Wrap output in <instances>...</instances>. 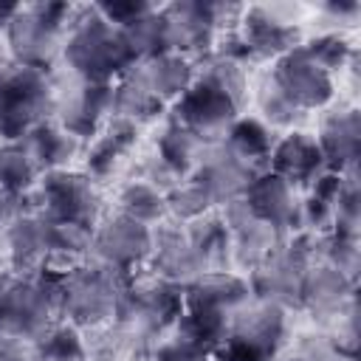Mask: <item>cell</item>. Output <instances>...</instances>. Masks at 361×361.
<instances>
[{
    "mask_svg": "<svg viewBox=\"0 0 361 361\" xmlns=\"http://www.w3.org/2000/svg\"><path fill=\"white\" fill-rule=\"evenodd\" d=\"M149 245H152L149 226H144L121 212H113V214H102V220L93 228L90 259L133 276L138 268L147 265Z\"/></svg>",
    "mask_w": 361,
    "mask_h": 361,
    "instance_id": "12",
    "label": "cell"
},
{
    "mask_svg": "<svg viewBox=\"0 0 361 361\" xmlns=\"http://www.w3.org/2000/svg\"><path fill=\"white\" fill-rule=\"evenodd\" d=\"M28 212H37V200L34 192L31 195H11L0 189V237H6V231Z\"/></svg>",
    "mask_w": 361,
    "mask_h": 361,
    "instance_id": "47",
    "label": "cell"
},
{
    "mask_svg": "<svg viewBox=\"0 0 361 361\" xmlns=\"http://www.w3.org/2000/svg\"><path fill=\"white\" fill-rule=\"evenodd\" d=\"M149 358L152 361H214V355H209V353H203V350H197V347H192V344H186V341H180L175 336L161 341L152 350Z\"/></svg>",
    "mask_w": 361,
    "mask_h": 361,
    "instance_id": "48",
    "label": "cell"
},
{
    "mask_svg": "<svg viewBox=\"0 0 361 361\" xmlns=\"http://www.w3.org/2000/svg\"><path fill=\"white\" fill-rule=\"evenodd\" d=\"M93 248V228L76 226V223H56L51 220V254H48V271H71L76 265H85L90 259Z\"/></svg>",
    "mask_w": 361,
    "mask_h": 361,
    "instance_id": "35",
    "label": "cell"
},
{
    "mask_svg": "<svg viewBox=\"0 0 361 361\" xmlns=\"http://www.w3.org/2000/svg\"><path fill=\"white\" fill-rule=\"evenodd\" d=\"M192 175L209 189V195L214 197V206L220 209L231 200H240L259 172L254 166H248L245 161H240L223 141H209L206 152Z\"/></svg>",
    "mask_w": 361,
    "mask_h": 361,
    "instance_id": "18",
    "label": "cell"
},
{
    "mask_svg": "<svg viewBox=\"0 0 361 361\" xmlns=\"http://www.w3.org/2000/svg\"><path fill=\"white\" fill-rule=\"evenodd\" d=\"M6 248H8V265L11 274H39L48 268L51 254V217L42 212L23 214L8 231H6Z\"/></svg>",
    "mask_w": 361,
    "mask_h": 361,
    "instance_id": "25",
    "label": "cell"
},
{
    "mask_svg": "<svg viewBox=\"0 0 361 361\" xmlns=\"http://www.w3.org/2000/svg\"><path fill=\"white\" fill-rule=\"evenodd\" d=\"M62 62L71 76L85 82H116L138 59L133 56L118 25L102 17L93 6H73L68 37L62 45Z\"/></svg>",
    "mask_w": 361,
    "mask_h": 361,
    "instance_id": "1",
    "label": "cell"
},
{
    "mask_svg": "<svg viewBox=\"0 0 361 361\" xmlns=\"http://www.w3.org/2000/svg\"><path fill=\"white\" fill-rule=\"evenodd\" d=\"M305 45V51L333 76V73H338V71H344L347 65H350V59L355 56V48H353V42L344 37V34H338V31H319L316 37H310L307 42H302Z\"/></svg>",
    "mask_w": 361,
    "mask_h": 361,
    "instance_id": "44",
    "label": "cell"
},
{
    "mask_svg": "<svg viewBox=\"0 0 361 361\" xmlns=\"http://www.w3.org/2000/svg\"><path fill=\"white\" fill-rule=\"evenodd\" d=\"M164 107L166 104L144 85L135 65L113 82V116L116 118H124L135 127H144V124H152L155 118H161Z\"/></svg>",
    "mask_w": 361,
    "mask_h": 361,
    "instance_id": "29",
    "label": "cell"
},
{
    "mask_svg": "<svg viewBox=\"0 0 361 361\" xmlns=\"http://www.w3.org/2000/svg\"><path fill=\"white\" fill-rule=\"evenodd\" d=\"M240 161H245L248 166H254L257 172L268 169V158L271 149L276 144V133L254 116H237V121L226 130V135L220 138Z\"/></svg>",
    "mask_w": 361,
    "mask_h": 361,
    "instance_id": "31",
    "label": "cell"
},
{
    "mask_svg": "<svg viewBox=\"0 0 361 361\" xmlns=\"http://www.w3.org/2000/svg\"><path fill=\"white\" fill-rule=\"evenodd\" d=\"M85 344H87V361H144L155 350L152 347L155 341L138 336L135 330L118 322L90 330V338H85Z\"/></svg>",
    "mask_w": 361,
    "mask_h": 361,
    "instance_id": "30",
    "label": "cell"
},
{
    "mask_svg": "<svg viewBox=\"0 0 361 361\" xmlns=\"http://www.w3.org/2000/svg\"><path fill=\"white\" fill-rule=\"evenodd\" d=\"M161 14L166 23L169 51L197 59L214 48L220 28L214 23L212 0H175L161 6Z\"/></svg>",
    "mask_w": 361,
    "mask_h": 361,
    "instance_id": "16",
    "label": "cell"
},
{
    "mask_svg": "<svg viewBox=\"0 0 361 361\" xmlns=\"http://www.w3.org/2000/svg\"><path fill=\"white\" fill-rule=\"evenodd\" d=\"M138 133L141 127L124 121V118H110L87 144H85V175H90L99 186L113 180L121 166L127 164V158L133 155L135 144H138Z\"/></svg>",
    "mask_w": 361,
    "mask_h": 361,
    "instance_id": "21",
    "label": "cell"
},
{
    "mask_svg": "<svg viewBox=\"0 0 361 361\" xmlns=\"http://www.w3.org/2000/svg\"><path fill=\"white\" fill-rule=\"evenodd\" d=\"M37 212L56 223H76L96 228L104 214L102 186L82 169H56L45 172L34 189Z\"/></svg>",
    "mask_w": 361,
    "mask_h": 361,
    "instance_id": "9",
    "label": "cell"
},
{
    "mask_svg": "<svg viewBox=\"0 0 361 361\" xmlns=\"http://www.w3.org/2000/svg\"><path fill=\"white\" fill-rule=\"evenodd\" d=\"M56 79L51 71L8 59L0 68V141H20L39 121L54 118Z\"/></svg>",
    "mask_w": 361,
    "mask_h": 361,
    "instance_id": "4",
    "label": "cell"
},
{
    "mask_svg": "<svg viewBox=\"0 0 361 361\" xmlns=\"http://www.w3.org/2000/svg\"><path fill=\"white\" fill-rule=\"evenodd\" d=\"M127 279V274L96 259L59 274V319L79 330L110 324Z\"/></svg>",
    "mask_w": 361,
    "mask_h": 361,
    "instance_id": "2",
    "label": "cell"
},
{
    "mask_svg": "<svg viewBox=\"0 0 361 361\" xmlns=\"http://www.w3.org/2000/svg\"><path fill=\"white\" fill-rule=\"evenodd\" d=\"M34 361H87V344L79 327L68 322H54L34 341Z\"/></svg>",
    "mask_w": 361,
    "mask_h": 361,
    "instance_id": "39",
    "label": "cell"
},
{
    "mask_svg": "<svg viewBox=\"0 0 361 361\" xmlns=\"http://www.w3.org/2000/svg\"><path fill=\"white\" fill-rule=\"evenodd\" d=\"M353 302H355L353 279H347L344 274H338L336 268H330L324 262L310 265V271L305 274V282H302V296H299L302 310H307L313 319L330 324Z\"/></svg>",
    "mask_w": 361,
    "mask_h": 361,
    "instance_id": "23",
    "label": "cell"
},
{
    "mask_svg": "<svg viewBox=\"0 0 361 361\" xmlns=\"http://www.w3.org/2000/svg\"><path fill=\"white\" fill-rule=\"evenodd\" d=\"M0 361H34V341L0 336Z\"/></svg>",
    "mask_w": 361,
    "mask_h": 361,
    "instance_id": "49",
    "label": "cell"
},
{
    "mask_svg": "<svg viewBox=\"0 0 361 361\" xmlns=\"http://www.w3.org/2000/svg\"><path fill=\"white\" fill-rule=\"evenodd\" d=\"M71 17V3H20L3 31L8 56L20 65L54 71V65L62 62Z\"/></svg>",
    "mask_w": 361,
    "mask_h": 361,
    "instance_id": "3",
    "label": "cell"
},
{
    "mask_svg": "<svg viewBox=\"0 0 361 361\" xmlns=\"http://www.w3.org/2000/svg\"><path fill=\"white\" fill-rule=\"evenodd\" d=\"M338 358H341V350L330 341L327 333L299 336L296 344L285 355V361H338Z\"/></svg>",
    "mask_w": 361,
    "mask_h": 361,
    "instance_id": "45",
    "label": "cell"
},
{
    "mask_svg": "<svg viewBox=\"0 0 361 361\" xmlns=\"http://www.w3.org/2000/svg\"><path fill=\"white\" fill-rule=\"evenodd\" d=\"M206 144L209 141H203L200 135H195L192 130H186L183 124H178V121H166V127H164V133L158 135V141H155V155L175 172V178H189L195 169H197V164H200V158H203V152H206Z\"/></svg>",
    "mask_w": 361,
    "mask_h": 361,
    "instance_id": "32",
    "label": "cell"
},
{
    "mask_svg": "<svg viewBox=\"0 0 361 361\" xmlns=\"http://www.w3.org/2000/svg\"><path fill=\"white\" fill-rule=\"evenodd\" d=\"M220 217H223V223L228 228V240H231V268L251 274L288 240V234H282L279 228H274L271 223L257 217L243 197L220 206Z\"/></svg>",
    "mask_w": 361,
    "mask_h": 361,
    "instance_id": "14",
    "label": "cell"
},
{
    "mask_svg": "<svg viewBox=\"0 0 361 361\" xmlns=\"http://www.w3.org/2000/svg\"><path fill=\"white\" fill-rule=\"evenodd\" d=\"M20 141L42 175L56 172V169H71V161L85 152V141H79L73 133H68L56 118L39 121Z\"/></svg>",
    "mask_w": 361,
    "mask_h": 361,
    "instance_id": "26",
    "label": "cell"
},
{
    "mask_svg": "<svg viewBox=\"0 0 361 361\" xmlns=\"http://www.w3.org/2000/svg\"><path fill=\"white\" fill-rule=\"evenodd\" d=\"M319 237L313 231H296L290 234L262 265H257L245 279L254 299L274 302L285 310L299 307L302 282L310 265L319 262Z\"/></svg>",
    "mask_w": 361,
    "mask_h": 361,
    "instance_id": "6",
    "label": "cell"
},
{
    "mask_svg": "<svg viewBox=\"0 0 361 361\" xmlns=\"http://www.w3.org/2000/svg\"><path fill=\"white\" fill-rule=\"evenodd\" d=\"M316 144L322 149L327 172H344L350 166H358V158H361V113L355 107L330 110L319 124Z\"/></svg>",
    "mask_w": 361,
    "mask_h": 361,
    "instance_id": "24",
    "label": "cell"
},
{
    "mask_svg": "<svg viewBox=\"0 0 361 361\" xmlns=\"http://www.w3.org/2000/svg\"><path fill=\"white\" fill-rule=\"evenodd\" d=\"M361 14V6L355 0H330L324 6H319V17L324 20V31H338L344 34V28H353L355 20Z\"/></svg>",
    "mask_w": 361,
    "mask_h": 361,
    "instance_id": "46",
    "label": "cell"
},
{
    "mask_svg": "<svg viewBox=\"0 0 361 361\" xmlns=\"http://www.w3.org/2000/svg\"><path fill=\"white\" fill-rule=\"evenodd\" d=\"M296 6H245L243 17L234 28L237 39L245 48L248 65L279 59L290 48L302 42V31L296 25Z\"/></svg>",
    "mask_w": 361,
    "mask_h": 361,
    "instance_id": "10",
    "label": "cell"
},
{
    "mask_svg": "<svg viewBox=\"0 0 361 361\" xmlns=\"http://www.w3.org/2000/svg\"><path fill=\"white\" fill-rule=\"evenodd\" d=\"M121 34H124V39H127V45H130L135 59H147L152 54L169 51L166 23H164V14H161V6H149L133 23L121 25Z\"/></svg>",
    "mask_w": 361,
    "mask_h": 361,
    "instance_id": "40",
    "label": "cell"
},
{
    "mask_svg": "<svg viewBox=\"0 0 361 361\" xmlns=\"http://www.w3.org/2000/svg\"><path fill=\"white\" fill-rule=\"evenodd\" d=\"M42 172L25 152L23 141H0V189L11 195H31Z\"/></svg>",
    "mask_w": 361,
    "mask_h": 361,
    "instance_id": "37",
    "label": "cell"
},
{
    "mask_svg": "<svg viewBox=\"0 0 361 361\" xmlns=\"http://www.w3.org/2000/svg\"><path fill=\"white\" fill-rule=\"evenodd\" d=\"M268 172L288 180L296 192H305L307 186H313L327 172L316 135L305 130H290L282 138H276L268 158Z\"/></svg>",
    "mask_w": 361,
    "mask_h": 361,
    "instance_id": "19",
    "label": "cell"
},
{
    "mask_svg": "<svg viewBox=\"0 0 361 361\" xmlns=\"http://www.w3.org/2000/svg\"><path fill=\"white\" fill-rule=\"evenodd\" d=\"M195 79L220 87L240 107H245V102H248V68L220 51H209L195 59Z\"/></svg>",
    "mask_w": 361,
    "mask_h": 361,
    "instance_id": "33",
    "label": "cell"
},
{
    "mask_svg": "<svg viewBox=\"0 0 361 361\" xmlns=\"http://www.w3.org/2000/svg\"><path fill=\"white\" fill-rule=\"evenodd\" d=\"M186 237L197 254V262L203 268V274L209 271H231V240H228V228L220 217V209L183 223Z\"/></svg>",
    "mask_w": 361,
    "mask_h": 361,
    "instance_id": "28",
    "label": "cell"
},
{
    "mask_svg": "<svg viewBox=\"0 0 361 361\" xmlns=\"http://www.w3.org/2000/svg\"><path fill=\"white\" fill-rule=\"evenodd\" d=\"M54 118L73 133L79 141H90L113 118V85L110 82H85L71 76V85L56 82Z\"/></svg>",
    "mask_w": 361,
    "mask_h": 361,
    "instance_id": "11",
    "label": "cell"
},
{
    "mask_svg": "<svg viewBox=\"0 0 361 361\" xmlns=\"http://www.w3.org/2000/svg\"><path fill=\"white\" fill-rule=\"evenodd\" d=\"M341 175L338 197H336V214H333V228L330 231H344V234H361V180H358V166H350Z\"/></svg>",
    "mask_w": 361,
    "mask_h": 361,
    "instance_id": "43",
    "label": "cell"
},
{
    "mask_svg": "<svg viewBox=\"0 0 361 361\" xmlns=\"http://www.w3.org/2000/svg\"><path fill=\"white\" fill-rule=\"evenodd\" d=\"M237 116H243V107L220 87L200 79H195L189 90L172 104V121L183 124L203 141H220Z\"/></svg>",
    "mask_w": 361,
    "mask_h": 361,
    "instance_id": "15",
    "label": "cell"
},
{
    "mask_svg": "<svg viewBox=\"0 0 361 361\" xmlns=\"http://www.w3.org/2000/svg\"><path fill=\"white\" fill-rule=\"evenodd\" d=\"M338 186H341V175L338 172H324L313 186L305 189L302 206H299V217H302V228L299 231L327 234L333 228Z\"/></svg>",
    "mask_w": 361,
    "mask_h": 361,
    "instance_id": "34",
    "label": "cell"
},
{
    "mask_svg": "<svg viewBox=\"0 0 361 361\" xmlns=\"http://www.w3.org/2000/svg\"><path fill=\"white\" fill-rule=\"evenodd\" d=\"M251 299L248 279L237 271H209L183 288V307L231 319Z\"/></svg>",
    "mask_w": 361,
    "mask_h": 361,
    "instance_id": "22",
    "label": "cell"
},
{
    "mask_svg": "<svg viewBox=\"0 0 361 361\" xmlns=\"http://www.w3.org/2000/svg\"><path fill=\"white\" fill-rule=\"evenodd\" d=\"M268 73L282 87V93L305 113L327 107L336 96V79L305 51L302 42L274 59V68Z\"/></svg>",
    "mask_w": 361,
    "mask_h": 361,
    "instance_id": "13",
    "label": "cell"
},
{
    "mask_svg": "<svg viewBox=\"0 0 361 361\" xmlns=\"http://www.w3.org/2000/svg\"><path fill=\"white\" fill-rule=\"evenodd\" d=\"M164 197H166V214L175 223H192V220H197V217H203V214L217 209L214 197L209 195V189L195 175L178 180L169 192H164Z\"/></svg>",
    "mask_w": 361,
    "mask_h": 361,
    "instance_id": "41",
    "label": "cell"
},
{
    "mask_svg": "<svg viewBox=\"0 0 361 361\" xmlns=\"http://www.w3.org/2000/svg\"><path fill=\"white\" fill-rule=\"evenodd\" d=\"M257 107H259V116L262 121L271 127V130H302V124L307 121V113L302 107H296L285 93L282 87L271 79V73H265L257 85Z\"/></svg>",
    "mask_w": 361,
    "mask_h": 361,
    "instance_id": "38",
    "label": "cell"
},
{
    "mask_svg": "<svg viewBox=\"0 0 361 361\" xmlns=\"http://www.w3.org/2000/svg\"><path fill=\"white\" fill-rule=\"evenodd\" d=\"M288 338V310L248 299L228 322L223 347L214 353V361H274Z\"/></svg>",
    "mask_w": 361,
    "mask_h": 361,
    "instance_id": "7",
    "label": "cell"
},
{
    "mask_svg": "<svg viewBox=\"0 0 361 361\" xmlns=\"http://www.w3.org/2000/svg\"><path fill=\"white\" fill-rule=\"evenodd\" d=\"M135 71L164 104H175L195 82V59L178 51H161L147 59H138Z\"/></svg>",
    "mask_w": 361,
    "mask_h": 361,
    "instance_id": "27",
    "label": "cell"
},
{
    "mask_svg": "<svg viewBox=\"0 0 361 361\" xmlns=\"http://www.w3.org/2000/svg\"><path fill=\"white\" fill-rule=\"evenodd\" d=\"M183 313V288L175 282H166L161 276H130L116 307L118 324L135 330L138 336L155 341L172 333L175 322Z\"/></svg>",
    "mask_w": 361,
    "mask_h": 361,
    "instance_id": "8",
    "label": "cell"
},
{
    "mask_svg": "<svg viewBox=\"0 0 361 361\" xmlns=\"http://www.w3.org/2000/svg\"><path fill=\"white\" fill-rule=\"evenodd\" d=\"M59 322V271L11 276L0 293V336L37 341Z\"/></svg>",
    "mask_w": 361,
    "mask_h": 361,
    "instance_id": "5",
    "label": "cell"
},
{
    "mask_svg": "<svg viewBox=\"0 0 361 361\" xmlns=\"http://www.w3.org/2000/svg\"><path fill=\"white\" fill-rule=\"evenodd\" d=\"M116 203H118V212L144 223V226H158L164 223L169 214H166V197L161 189L149 186L147 180L141 178H130L121 183L118 195H116Z\"/></svg>",
    "mask_w": 361,
    "mask_h": 361,
    "instance_id": "36",
    "label": "cell"
},
{
    "mask_svg": "<svg viewBox=\"0 0 361 361\" xmlns=\"http://www.w3.org/2000/svg\"><path fill=\"white\" fill-rule=\"evenodd\" d=\"M243 200L248 203V209L257 217H262L265 223H271L274 228H279L288 237L302 228V217H299L302 195L288 180H282L279 175H274L268 169L251 180Z\"/></svg>",
    "mask_w": 361,
    "mask_h": 361,
    "instance_id": "20",
    "label": "cell"
},
{
    "mask_svg": "<svg viewBox=\"0 0 361 361\" xmlns=\"http://www.w3.org/2000/svg\"><path fill=\"white\" fill-rule=\"evenodd\" d=\"M147 268L152 276H161L180 288H186L192 279H197L203 274L197 254L186 237L183 223H175L166 217L164 223L152 226V245H149Z\"/></svg>",
    "mask_w": 361,
    "mask_h": 361,
    "instance_id": "17",
    "label": "cell"
},
{
    "mask_svg": "<svg viewBox=\"0 0 361 361\" xmlns=\"http://www.w3.org/2000/svg\"><path fill=\"white\" fill-rule=\"evenodd\" d=\"M319 262L336 268L338 274H344L347 279L355 282L358 265H361L358 237L355 234H344V231H327V234H322L319 237Z\"/></svg>",
    "mask_w": 361,
    "mask_h": 361,
    "instance_id": "42",
    "label": "cell"
}]
</instances>
